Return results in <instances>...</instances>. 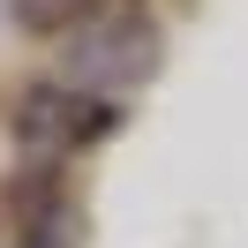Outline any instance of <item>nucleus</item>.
<instances>
[{"mask_svg":"<svg viewBox=\"0 0 248 248\" xmlns=\"http://www.w3.org/2000/svg\"><path fill=\"white\" fill-rule=\"evenodd\" d=\"M68 68H76V83H143L158 68V31L143 16H128V8H106V16H91V31L76 38Z\"/></svg>","mask_w":248,"mask_h":248,"instance_id":"nucleus-1","label":"nucleus"},{"mask_svg":"<svg viewBox=\"0 0 248 248\" xmlns=\"http://www.w3.org/2000/svg\"><path fill=\"white\" fill-rule=\"evenodd\" d=\"M113 128V106L91 91H38L23 106V136L31 143H98Z\"/></svg>","mask_w":248,"mask_h":248,"instance_id":"nucleus-2","label":"nucleus"}]
</instances>
